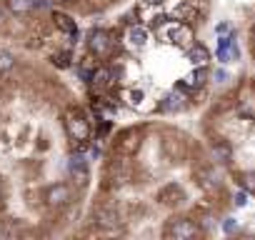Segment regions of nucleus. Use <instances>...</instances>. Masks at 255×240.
Masks as SVG:
<instances>
[{
	"label": "nucleus",
	"instance_id": "obj_2",
	"mask_svg": "<svg viewBox=\"0 0 255 240\" xmlns=\"http://www.w3.org/2000/svg\"><path fill=\"white\" fill-rule=\"evenodd\" d=\"M188 105V95H185V90H180V88H173L165 98H163V103H158V113H180L183 108Z\"/></svg>",
	"mask_w": 255,
	"mask_h": 240
},
{
	"label": "nucleus",
	"instance_id": "obj_11",
	"mask_svg": "<svg viewBox=\"0 0 255 240\" xmlns=\"http://www.w3.org/2000/svg\"><path fill=\"white\" fill-rule=\"evenodd\" d=\"M215 80H228V73H223V70H218V73H215Z\"/></svg>",
	"mask_w": 255,
	"mask_h": 240
},
{
	"label": "nucleus",
	"instance_id": "obj_10",
	"mask_svg": "<svg viewBox=\"0 0 255 240\" xmlns=\"http://www.w3.org/2000/svg\"><path fill=\"white\" fill-rule=\"evenodd\" d=\"M248 203V190H240V193H235V205L238 208H243Z\"/></svg>",
	"mask_w": 255,
	"mask_h": 240
},
{
	"label": "nucleus",
	"instance_id": "obj_5",
	"mask_svg": "<svg viewBox=\"0 0 255 240\" xmlns=\"http://www.w3.org/2000/svg\"><path fill=\"white\" fill-rule=\"evenodd\" d=\"M185 58H188L193 65H205V68H208V63H210V50H208L205 45H200V43H193L190 48H185Z\"/></svg>",
	"mask_w": 255,
	"mask_h": 240
},
{
	"label": "nucleus",
	"instance_id": "obj_4",
	"mask_svg": "<svg viewBox=\"0 0 255 240\" xmlns=\"http://www.w3.org/2000/svg\"><path fill=\"white\" fill-rule=\"evenodd\" d=\"M205 83H208V68H205V65H195V68L183 78V85H185L188 90H200Z\"/></svg>",
	"mask_w": 255,
	"mask_h": 240
},
{
	"label": "nucleus",
	"instance_id": "obj_6",
	"mask_svg": "<svg viewBox=\"0 0 255 240\" xmlns=\"http://www.w3.org/2000/svg\"><path fill=\"white\" fill-rule=\"evenodd\" d=\"M213 158H215L218 163H228V160L233 158V148H230L228 143H215V145H213Z\"/></svg>",
	"mask_w": 255,
	"mask_h": 240
},
{
	"label": "nucleus",
	"instance_id": "obj_8",
	"mask_svg": "<svg viewBox=\"0 0 255 240\" xmlns=\"http://www.w3.org/2000/svg\"><path fill=\"white\" fill-rule=\"evenodd\" d=\"M218 38H233V25L230 23H220L218 25Z\"/></svg>",
	"mask_w": 255,
	"mask_h": 240
},
{
	"label": "nucleus",
	"instance_id": "obj_7",
	"mask_svg": "<svg viewBox=\"0 0 255 240\" xmlns=\"http://www.w3.org/2000/svg\"><path fill=\"white\" fill-rule=\"evenodd\" d=\"M240 185H243V190L255 193V173H245V175L240 178Z\"/></svg>",
	"mask_w": 255,
	"mask_h": 240
},
{
	"label": "nucleus",
	"instance_id": "obj_3",
	"mask_svg": "<svg viewBox=\"0 0 255 240\" xmlns=\"http://www.w3.org/2000/svg\"><path fill=\"white\" fill-rule=\"evenodd\" d=\"M165 235H170V238H193V235H198V228H195L193 220L180 218V220H173L165 228Z\"/></svg>",
	"mask_w": 255,
	"mask_h": 240
},
{
	"label": "nucleus",
	"instance_id": "obj_1",
	"mask_svg": "<svg viewBox=\"0 0 255 240\" xmlns=\"http://www.w3.org/2000/svg\"><path fill=\"white\" fill-rule=\"evenodd\" d=\"M113 30L105 28H95L88 33V50L95 60H108V55L113 53Z\"/></svg>",
	"mask_w": 255,
	"mask_h": 240
},
{
	"label": "nucleus",
	"instance_id": "obj_9",
	"mask_svg": "<svg viewBox=\"0 0 255 240\" xmlns=\"http://www.w3.org/2000/svg\"><path fill=\"white\" fill-rule=\"evenodd\" d=\"M223 230H225V233H235V230H238V220H235V218H225V220H223Z\"/></svg>",
	"mask_w": 255,
	"mask_h": 240
}]
</instances>
